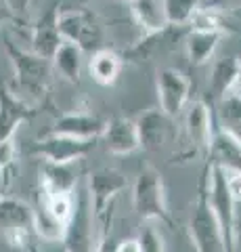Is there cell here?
Masks as SVG:
<instances>
[{
    "instance_id": "cell-1",
    "label": "cell",
    "mask_w": 241,
    "mask_h": 252,
    "mask_svg": "<svg viewBox=\"0 0 241 252\" xmlns=\"http://www.w3.org/2000/svg\"><path fill=\"white\" fill-rule=\"evenodd\" d=\"M128 179L115 168H99L88 175V195H90V208H92V223L97 227V246L95 250H101L107 242L109 233L113 204L118 200L122 189H126Z\"/></svg>"
},
{
    "instance_id": "cell-2",
    "label": "cell",
    "mask_w": 241,
    "mask_h": 252,
    "mask_svg": "<svg viewBox=\"0 0 241 252\" xmlns=\"http://www.w3.org/2000/svg\"><path fill=\"white\" fill-rule=\"evenodd\" d=\"M4 51L9 55L15 69V93L26 101L40 103L49 91L51 80V59L42 57L34 51H23L15 42L6 40Z\"/></svg>"
},
{
    "instance_id": "cell-3",
    "label": "cell",
    "mask_w": 241,
    "mask_h": 252,
    "mask_svg": "<svg viewBox=\"0 0 241 252\" xmlns=\"http://www.w3.org/2000/svg\"><path fill=\"white\" fill-rule=\"evenodd\" d=\"M132 206L141 219L147 220H160V223L172 225L166 202V189L161 175L153 166L145 164L138 170L134 189H132Z\"/></svg>"
},
{
    "instance_id": "cell-4",
    "label": "cell",
    "mask_w": 241,
    "mask_h": 252,
    "mask_svg": "<svg viewBox=\"0 0 241 252\" xmlns=\"http://www.w3.org/2000/svg\"><path fill=\"white\" fill-rule=\"evenodd\" d=\"M206 181H208V166L201 175V185L197 193V202L191 210L189 219V235L195 250L199 252H224V238L220 231V223L216 219L212 206L208 202L206 193Z\"/></svg>"
},
{
    "instance_id": "cell-5",
    "label": "cell",
    "mask_w": 241,
    "mask_h": 252,
    "mask_svg": "<svg viewBox=\"0 0 241 252\" xmlns=\"http://www.w3.org/2000/svg\"><path fill=\"white\" fill-rule=\"evenodd\" d=\"M206 193H208V202L212 206L216 219L220 223V231L224 238V248H231V235H233V225H235V200L227 183V175L224 170L216 164L214 160L208 164V181H206Z\"/></svg>"
},
{
    "instance_id": "cell-6",
    "label": "cell",
    "mask_w": 241,
    "mask_h": 252,
    "mask_svg": "<svg viewBox=\"0 0 241 252\" xmlns=\"http://www.w3.org/2000/svg\"><path fill=\"white\" fill-rule=\"evenodd\" d=\"M97 139H78L69 135L51 132L49 137L38 141L34 145V154L42 156L46 162L53 164H74L92 152Z\"/></svg>"
},
{
    "instance_id": "cell-7",
    "label": "cell",
    "mask_w": 241,
    "mask_h": 252,
    "mask_svg": "<svg viewBox=\"0 0 241 252\" xmlns=\"http://www.w3.org/2000/svg\"><path fill=\"white\" fill-rule=\"evenodd\" d=\"M57 26L63 40H72L82 51H97L101 42V26L86 11H61Z\"/></svg>"
},
{
    "instance_id": "cell-8",
    "label": "cell",
    "mask_w": 241,
    "mask_h": 252,
    "mask_svg": "<svg viewBox=\"0 0 241 252\" xmlns=\"http://www.w3.org/2000/svg\"><path fill=\"white\" fill-rule=\"evenodd\" d=\"M92 208H90V195L88 189H84L74 202L72 215L67 220L65 229V250H90L92 248Z\"/></svg>"
},
{
    "instance_id": "cell-9",
    "label": "cell",
    "mask_w": 241,
    "mask_h": 252,
    "mask_svg": "<svg viewBox=\"0 0 241 252\" xmlns=\"http://www.w3.org/2000/svg\"><path fill=\"white\" fill-rule=\"evenodd\" d=\"M38 109L29 101L21 99L4 80H0V141L13 139L23 122H29Z\"/></svg>"
},
{
    "instance_id": "cell-10",
    "label": "cell",
    "mask_w": 241,
    "mask_h": 252,
    "mask_svg": "<svg viewBox=\"0 0 241 252\" xmlns=\"http://www.w3.org/2000/svg\"><path fill=\"white\" fill-rule=\"evenodd\" d=\"M191 84L183 72L174 67H164L158 72V99L160 109H164L168 116H178L189 103Z\"/></svg>"
},
{
    "instance_id": "cell-11",
    "label": "cell",
    "mask_w": 241,
    "mask_h": 252,
    "mask_svg": "<svg viewBox=\"0 0 241 252\" xmlns=\"http://www.w3.org/2000/svg\"><path fill=\"white\" fill-rule=\"evenodd\" d=\"M212 135H214L212 109L204 101H193L189 109H187V118H185L187 149L193 152V156L199 152H210Z\"/></svg>"
},
{
    "instance_id": "cell-12",
    "label": "cell",
    "mask_w": 241,
    "mask_h": 252,
    "mask_svg": "<svg viewBox=\"0 0 241 252\" xmlns=\"http://www.w3.org/2000/svg\"><path fill=\"white\" fill-rule=\"evenodd\" d=\"M172 116H168L164 109L160 107H151L147 109L145 114L138 116L136 122V130H138V143L143 149H155L164 147V143H168V139L172 137Z\"/></svg>"
},
{
    "instance_id": "cell-13",
    "label": "cell",
    "mask_w": 241,
    "mask_h": 252,
    "mask_svg": "<svg viewBox=\"0 0 241 252\" xmlns=\"http://www.w3.org/2000/svg\"><path fill=\"white\" fill-rule=\"evenodd\" d=\"M99 139H103L105 149L115 156H128L141 147L136 122L130 118H113V120L105 122V128Z\"/></svg>"
},
{
    "instance_id": "cell-14",
    "label": "cell",
    "mask_w": 241,
    "mask_h": 252,
    "mask_svg": "<svg viewBox=\"0 0 241 252\" xmlns=\"http://www.w3.org/2000/svg\"><path fill=\"white\" fill-rule=\"evenodd\" d=\"M57 17H59V4L55 2L38 17V21L32 28V51L42 55L46 59L53 57V53L57 51L59 42L63 40L59 26H57Z\"/></svg>"
},
{
    "instance_id": "cell-15",
    "label": "cell",
    "mask_w": 241,
    "mask_h": 252,
    "mask_svg": "<svg viewBox=\"0 0 241 252\" xmlns=\"http://www.w3.org/2000/svg\"><path fill=\"white\" fill-rule=\"evenodd\" d=\"M103 128L105 122L97 116L86 112H69L57 118L51 132H59V135H69L78 139H99Z\"/></svg>"
},
{
    "instance_id": "cell-16",
    "label": "cell",
    "mask_w": 241,
    "mask_h": 252,
    "mask_svg": "<svg viewBox=\"0 0 241 252\" xmlns=\"http://www.w3.org/2000/svg\"><path fill=\"white\" fill-rule=\"evenodd\" d=\"M210 156L227 172H241V141H237L227 130H214Z\"/></svg>"
},
{
    "instance_id": "cell-17",
    "label": "cell",
    "mask_w": 241,
    "mask_h": 252,
    "mask_svg": "<svg viewBox=\"0 0 241 252\" xmlns=\"http://www.w3.org/2000/svg\"><path fill=\"white\" fill-rule=\"evenodd\" d=\"M220 38H222V32L218 30H191L189 36L185 38V46H187V55H189L191 65H204V63L212 59Z\"/></svg>"
},
{
    "instance_id": "cell-18",
    "label": "cell",
    "mask_w": 241,
    "mask_h": 252,
    "mask_svg": "<svg viewBox=\"0 0 241 252\" xmlns=\"http://www.w3.org/2000/svg\"><path fill=\"white\" fill-rule=\"evenodd\" d=\"M82 49L72 40H61L57 51L53 53L51 63L55 69L65 78L67 82L78 84L80 82V72H82Z\"/></svg>"
},
{
    "instance_id": "cell-19",
    "label": "cell",
    "mask_w": 241,
    "mask_h": 252,
    "mask_svg": "<svg viewBox=\"0 0 241 252\" xmlns=\"http://www.w3.org/2000/svg\"><path fill=\"white\" fill-rule=\"evenodd\" d=\"M130 6H132V15H134L136 23L147 34L164 32L170 26L161 0H130Z\"/></svg>"
},
{
    "instance_id": "cell-20",
    "label": "cell",
    "mask_w": 241,
    "mask_h": 252,
    "mask_svg": "<svg viewBox=\"0 0 241 252\" xmlns=\"http://www.w3.org/2000/svg\"><path fill=\"white\" fill-rule=\"evenodd\" d=\"M78 177L72 170V164H53L44 162L40 170V189L57 193H74Z\"/></svg>"
},
{
    "instance_id": "cell-21",
    "label": "cell",
    "mask_w": 241,
    "mask_h": 252,
    "mask_svg": "<svg viewBox=\"0 0 241 252\" xmlns=\"http://www.w3.org/2000/svg\"><path fill=\"white\" fill-rule=\"evenodd\" d=\"M92 80L101 86H109L118 80L122 72V59L109 49H97L88 63Z\"/></svg>"
},
{
    "instance_id": "cell-22",
    "label": "cell",
    "mask_w": 241,
    "mask_h": 252,
    "mask_svg": "<svg viewBox=\"0 0 241 252\" xmlns=\"http://www.w3.org/2000/svg\"><path fill=\"white\" fill-rule=\"evenodd\" d=\"M239 69H241V61L233 57V55L216 61L212 74H210V93H212L214 99H220L222 94H227L235 86L239 78Z\"/></svg>"
},
{
    "instance_id": "cell-23",
    "label": "cell",
    "mask_w": 241,
    "mask_h": 252,
    "mask_svg": "<svg viewBox=\"0 0 241 252\" xmlns=\"http://www.w3.org/2000/svg\"><path fill=\"white\" fill-rule=\"evenodd\" d=\"M218 124L237 141H241V93L233 89L218 99Z\"/></svg>"
},
{
    "instance_id": "cell-24",
    "label": "cell",
    "mask_w": 241,
    "mask_h": 252,
    "mask_svg": "<svg viewBox=\"0 0 241 252\" xmlns=\"http://www.w3.org/2000/svg\"><path fill=\"white\" fill-rule=\"evenodd\" d=\"M32 227H34V233H38L46 242H63L65 229H67L63 220H59L55 215H51L40 202H38L36 208H32Z\"/></svg>"
},
{
    "instance_id": "cell-25",
    "label": "cell",
    "mask_w": 241,
    "mask_h": 252,
    "mask_svg": "<svg viewBox=\"0 0 241 252\" xmlns=\"http://www.w3.org/2000/svg\"><path fill=\"white\" fill-rule=\"evenodd\" d=\"M0 225H32V206L17 198H0Z\"/></svg>"
},
{
    "instance_id": "cell-26",
    "label": "cell",
    "mask_w": 241,
    "mask_h": 252,
    "mask_svg": "<svg viewBox=\"0 0 241 252\" xmlns=\"http://www.w3.org/2000/svg\"><path fill=\"white\" fill-rule=\"evenodd\" d=\"M170 26H185L189 23L193 11L199 6V0H161Z\"/></svg>"
},
{
    "instance_id": "cell-27",
    "label": "cell",
    "mask_w": 241,
    "mask_h": 252,
    "mask_svg": "<svg viewBox=\"0 0 241 252\" xmlns=\"http://www.w3.org/2000/svg\"><path fill=\"white\" fill-rule=\"evenodd\" d=\"M4 242L11 250H36V246H34V227L32 225L4 227Z\"/></svg>"
},
{
    "instance_id": "cell-28",
    "label": "cell",
    "mask_w": 241,
    "mask_h": 252,
    "mask_svg": "<svg viewBox=\"0 0 241 252\" xmlns=\"http://www.w3.org/2000/svg\"><path fill=\"white\" fill-rule=\"evenodd\" d=\"M191 30H218L222 32V13L216 6H197L189 19Z\"/></svg>"
},
{
    "instance_id": "cell-29",
    "label": "cell",
    "mask_w": 241,
    "mask_h": 252,
    "mask_svg": "<svg viewBox=\"0 0 241 252\" xmlns=\"http://www.w3.org/2000/svg\"><path fill=\"white\" fill-rule=\"evenodd\" d=\"M136 240H138V246H141V252H164L166 250V242L155 227H145L143 233Z\"/></svg>"
},
{
    "instance_id": "cell-30",
    "label": "cell",
    "mask_w": 241,
    "mask_h": 252,
    "mask_svg": "<svg viewBox=\"0 0 241 252\" xmlns=\"http://www.w3.org/2000/svg\"><path fill=\"white\" fill-rule=\"evenodd\" d=\"M15 158H17V149H15L13 139L0 141V168L4 172H11L15 166Z\"/></svg>"
},
{
    "instance_id": "cell-31",
    "label": "cell",
    "mask_w": 241,
    "mask_h": 252,
    "mask_svg": "<svg viewBox=\"0 0 241 252\" xmlns=\"http://www.w3.org/2000/svg\"><path fill=\"white\" fill-rule=\"evenodd\" d=\"M6 9H9L15 17H17L19 21L27 17L29 13V6H32V0H4Z\"/></svg>"
},
{
    "instance_id": "cell-32",
    "label": "cell",
    "mask_w": 241,
    "mask_h": 252,
    "mask_svg": "<svg viewBox=\"0 0 241 252\" xmlns=\"http://www.w3.org/2000/svg\"><path fill=\"white\" fill-rule=\"evenodd\" d=\"M231 248L233 250H241V219H235V225H233Z\"/></svg>"
},
{
    "instance_id": "cell-33",
    "label": "cell",
    "mask_w": 241,
    "mask_h": 252,
    "mask_svg": "<svg viewBox=\"0 0 241 252\" xmlns=\"http://www.w3.org/2000/svg\"><path fill=\"white\" fill-rule=\"evenodd\" d=\"M118 252H141V246H138V240H122L118 246H115Z\"/></svg>"
},
{
    "instance_id": "cell-34",
    "label": "cell",
    "mask_w": 241,
    "mask_h": 252,
    "mask_svg": "<svg viewBox=\"0 0 241 252\" xmlns=\"http://www.w3.org/2000/svg\"><path fill=\"white\" fill-rule=\"evenodd\" d=\"M6 187H9V172H4L0 168V198L6 195Z\"/></svg>"
},
{
    "instance_id": "cell-35",
    "label": "cell",
    "mask_w": 241,
    "mask_h": 252,
    "mask_svg": "<svg viewBox=\"0 0 241 252\" xmlns=\"http://www.w3.org/2000/svg\"><path fill=\"white\" fill-rule=\"evenodd\" d=\"M6 21H19V19L15 17V15L4 6V9H0V26H2V23H6Z\"/></svg>"
},
{
    "instance_id": "cell-36",
    "label": "cell",
    "mask_w": 241,
    "mask_h": 252,
    "mask_svg": "<svg viewBox=\"0 0 241 252\" xmlns=\"http://www.w3.org/2000/svg\"><path fill=\"white\" fill-rule=\"evenodd\" d=\"M235 89L241 93V69H239V78H237V82H235Z\"/></svg>"
},
{
    "instance_id": "cell-37",
    "label": "cell",
    "mask_w": 241,
    "mask_h": 252,
    "mask_svg": "<svg viewBox=\"0 0 241 252\" xmlns=\"http://www.w3.org/2000/svg\"><path fill=\"white\" fill-rule=\"evenodd\" d=\"M84 2H88V0H84ZM122 2H130V0H122Z\"/></svg>"
}]
</instances>
